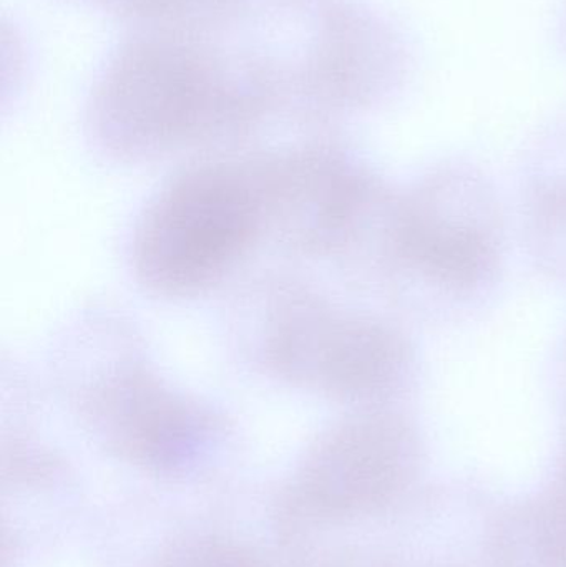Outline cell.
Instances as JSON below:
<instances>
[{"mask_svg": "<svg viewBox=\"0 0 566 567\" xmlns=\"http://www.w3.org/2000/svg\"><path fill=\"white\" fill-rule=\"evenodd\" d=\"M105 9L143 20H178L203 17L233 0H100Z\"/></svg>", "mask_w": 566, "mask_h": 567, "instance_id": "10", "label": "cell"}, {"mask_svg": "<svg viewBox=\"0 0 566 567\" xmlns=\"http://www.w3.org/2000/svg\"><path fill=\"white\" fill-rule=\"evenodd\" d=\"M156 567H266L251 549L228 539L199 536L176 543Z\"/></svg>", "mask_w": 566, "mask_h": 567, "instance_id": "9", "label": "cell"}, {"mask_svg": "<svg viewBox=\"0 0 566 567\" xmlns=\"http://www.w3.org/2000/svg\"><path fill=\"white\" fill-rule=\"evenodd\" d=\"M389 246L395 259L422 278L447 289H472L497 266L494 199L475 178L431 179L395 209Z\"/></svg>", "mask_w": 566, "mask_h": 567, "instance_id": "5", "label": "cell"}, {"mask_svg": "<svg viewBox=\"0 0 566 567\" xmlns=\"http://www.w3.org/2000/svg\"><path fill=\"white\" fill-rule=\"evenodd\" d=\"M525 519L545 567H566V442L550 492L525 506Z\"/></svg>", "mask_w": 566, "mask_h": 567, "instance_id": "8", "label": "cell"}, {"mask_svg": "<svg viewBox=\"0 0 566 567\" xmlns=\"http://www.w3.org/2000/svg\"><path fill=\"white\" fill-rule=\"evenodd\" d=\"M259 350L282 382L344 400L389 395L411 363L404 340L388 327L298 290L279 293L266 310Z\"/></svg>", "mask_w": 566, "mask_h": 567, "instance_id": "3", "label": "cell"}, {"mask_svg": "<svg viewBox=\"0 0 566 567\" xmlns=\"http://www.w3.org/2000/svg\"><path fill=\"white\" fill-rule=\"evenodd\" d=\"M419 463L415 433L389 413L332 426L306 452L288 495L289 528L364 518L391 505Z\"/></svg>", "mask_w": 566, "mask_h": 567, "instance_id": "4", "label": "cell"}, {"mask_svg": "<svg viewBox=\"0 0 566 567\" xmlns=\"http://www.w3.org/2000/svg\"><path fill=\"white\" fill-rule=\"evenodd\" d=\"M266 231L305 252H328L356 238L372 199L369 179L339 156L306 150L256 166Z\"/></svg>", "mask_w": 566, "mask_h": 567, "instance_id": "7", "label": "cell"}, {"mask_svg": "<svg viewBox=\"0 0 566 567\" xmlns=\"http://www.w3.org/2000/svg\"><path fill=\"white\" fill-rule=\"evenodd\" d=\"M86 405L93 429L112 452L158 475L195 468L222 432L209 409L142 367L100 380Z\"/></svg>", "mask_w": 566, "mask_h": 567, "instance_id": "6", "label": "cell"}, {"mask_svg": "<svg viewBox=\"0 0 566 567\" xmlns=\"http://www.w3.org/2000/svg\"><path fill=\"white\" fill-rule=\"evenodd\" d=\"M265 233L255 168L199 166L173 179L145 209L133 238V269L158 296H196L222 282Z\"/></svg>", "mask_w": 566, "mask_h": 567, "instance_id": "2", "label": "cell"}, {"mask_svg": "<svg viewBox=\"0 0 566 567\" xmlns=\"http://www.w3.org/2000/svg\"><path fill=\"white\" fill-rule=\"evenodd\" d=\"M259 109L258 90L219 56L158 37L130 43L110 62L93 93L90 126L103 152L136 162L233 138Z\"/></svg>", "mask_w": 566, "mask_h": 567, "instance_id": "1", "label": "cell"}, {"mask_svg": "<svg viewBox=\"0 0 566 567\" xmlns=\"http://www.w3.org/2000/svg\"><path fill=\"white\" fill-rule=\"evenodd\" d=\"M302 567H369V565L362 561L361 558L348 555V553H332L329 556L311 559L308 565Z\"/></svg>", "mask_w": 566, "mask_h": 567, "instance_id": "11", "label": "cell"}]
</instances>
